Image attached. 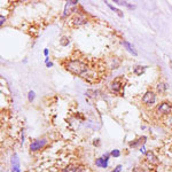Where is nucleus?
Returning <instances> with one entry per match:
<instances>
[{"label": "nucleus", "instance_id": "nucleus-1", "mask_svg": "<svg viewBox=\"0 0 172 172\" xmlns=\"http://www.w3.org/2000/svg\"><path fill=\"white\" fill-rule=\"evenodd\" d=\"M66 68L71 74L77 75V76H84L87 72V66L79 60L69 61L68 63H67V66H66Z\"/></svg>", "mask_w": 172, "mask_h": 172}, {"label": "nucleus", "instance_id": "nucleus-2", "mask_svg": "<svg viewBox=\"0 0 172 172\" xmlns=\"http://www.w3.org/2000/svg\"><path fill=\"white\" fill-rule=\"evenodd\" d=\"M142 102L147 106H152L155 103V93L152 91H147L145 95L142 96Z\"/></svg>", "mask_w": 172, "mask_h": 172}, {"label": "nucleus", "instance_id": "nucleus-3", "mask_svg": "<svg viewBox=\"0 0 172 172\" xmlns=\"http://www.w3.org/2000/svg\"><path fill=\"white\" fill-rule=\"evenodd\" d=\"M45 145H46V139H37V140H34L30 144V150L36 152V150L43 148Z\"/></svg>", "mask_w": 172, "mask_h": 172}, {"label": "nucleus", "instance_id": "nucleus-4", "mask_svg": "<svg viewBox=\"0 0 172 172\" xmlns=\"http://www.w3.org/2000/svg\"><path fill=\"white\" fill-rule=\"evenodd\" d=\"M156 112L161 115H165V114H170L171 112V104L169 102H162L156 109Z\"/></svg>", "mask_w": 172, "mask_h": 172}, {"label": "nucleus", "instance_id": "nucleus-5", "mask_svg": "<svg viewBox=\"0 0 172 172\" xmlns=\"http://www.w3.org/2000/svg\"><path fill=\"white\" fill-rule=\"evenodd\" d=\"M109 156H112V155L106 154V155H103L102 157H99V158L95 161L96 166H99V168H107V166H108V161H109Z\"/></svg>", "mask_w": 172, "mask_h": 172}, {"label": "nucleus", "instance_id": "nucleus-6", "mask_svg": "<svg viewBox=\"0 0 172 172\" xmlns=\"http://www.w3.org/2000/svg\"><path fill=\"white\" fill-rule=\"evenodd\" d=\"M20 160L17 154H14L12 157V172H20Z\"/></svg>", "mask_w": 172, "mask_h": 172}, {"label": "nucleus", "instance_id": "nucleus-7", "mask_svg": "<svg viewBox=\"0 0 172 172\" xmlns=\"http://www.w3.org/2000/svg\"><path fill=\"white\" fill-rule=\"evenodd\" d=\"M62 172H84V168L82 165H69Z\"/></svg>", "mask_w": 172, "mask_h": 172}, {"label": "nucleus", "instance_id": "nucleus-8", "mask_svg": "<svg viewBox=\"0 0 172 172\" xmlns=\"http://www.w3.org/2000/svg\"><path fill=\"white\" fill-rule=\"evenodd\" d=\"M122 90V83L120 80H114L110 83V91L112 93H118Z\"/></svg>", "mask_w": 172, "mask_h": 172}, {"label": "nucleus", "instance_id": "nucleus-9", "mask_svg": "<svg viewBox=\"0 0 172 172\" xmlns=\"http://www.w3.org/2000/svg\"><path fill=\"white\" fill-rule=\"evenodd\" d=\"M123 45H124V47H125V48H126V50H128V51H129L130 53H131V54H133L134 56H137V55H138L137 51L134 50V47H133V46H132V45H131V44H130L129 42L124 40V42H123Z\"/></svg>", "mask_w": 172, "mask_h": 172}, {"label": "nucleus", "instance_id": "nucleus-10", "mask_svg": "<svg viewBox=\"0 0 172 172\" xmlns=\"http://www.w3.org/2000/svg\"><path fill=\"white\" fill-rule=\"evenodd\" d=\"M86 22H87V20H86L85 17L80 16V15L74 17V23H75V26H83V24H85Z\"/></svg>", "mask_w": 172, "mask_h": 172}, {"label": "nucleus", "instance_id": "nucleus-11", "mask_svg": "<svg viewBox=\"0 0 172 172\" xmlns=\"http://www.w3.org/2000/svg\"><path fill=\"white\" fill-rule=\"evenodd\" d=\"M166 91H168V85L165 83H163V82L158 83V85H157V92L160 94H164Z\"/></svg>", "mask_w": 172, "mask_h": 172}, {"label": "nucleus", "instance_id": "nucleus-12", "mask_svg": "<svg viewBox=\"0 0 172 172\" xmlns=\"http://www.w3.org/2000/svg\"><path fill=\"white\" fill-rule=\"evenodd\" d=\"M145 70H146V67H142V66H136L134 68H133V72L138 75V76H140V75H142L144 72H145Z\"/></svg>", "mask_w": 172, "mask_h": 172}, {"label": "nucleus", "instance_id": "nucleus-13", "mask_svg": "<svg viewBox=\"0 0 172 172\" xmlns=\"http://www.w3.org/2000/svg\"><path fill=\"white\" fill-rule=\"evenodd\" d=\"M145 141H146V138H145V137L139 138V140H137V141H134V142H133V141H132V142H130V146H131V147H136V146H138V145H140L141 142L144 144Z\"/></svg>", "mask_w": 172, "mask_h": 172}, {"label": "nucleus", "instance_id": "nucleus-14", "mask_svg": "<svg viewBox=\"0 0 172 172\" xmlns=\"http://www.w3.org/2000/svg\"><path fill=\"white\" fill-rule=\"evenodd\" d=\"M146 156H147V160L150 162V163H156L157 162V160H156V157H155V155L153 154V153H147L146 154Z\"/></svg>", "mask_w": 172, "mask_h": 172}, {"label": "nucleus", "instance_id": "nucleus-15", "mask_svg": "<svg viewBox=\"0 0 172 172\" xmlns=\"http://www.w3.org/2000/svg\"><path fill=\"white\" fill-rule=\"evenodd\" d=\"M106 5H107V6H108V7H109V8L112 9V10H114V12H115V13H117V14H118V16L123 17V13H122V12H120V9H118V8H115V7H114V6H112V5H110V4H109V2H106Z\"/></svg>", "mask_w": 172, "mask_h": 172}, {"label": "nucleus", "instance_id": "nucleus-16", "mask_svg": "<svg viewBox=\"0 0 172 172\" xmlns=\"http://www.w3.org/2000/svg\"><path fill=\"white\" fill-rule=\"evenodd\" d=\"M115 4H118V5H122V6H126V7H129L130 9H134V6L133 5H130L128 2H123V1H120V0H115Z\"/></svg>", "mask_w": 172, "mask_h": 172}, {"label": "nucleus", "instance_id": "nucleus-17", "mask_svg": "<svg viewBox=\"0 0 172 172\" xmlns=\"http://www.w3.org/2000/svg\"><path fill=\"white\" fill-rule=\"evenodd\" d=\"M61 45L62 46H67V45H69V38H67V37H63V38H61Z\"/></svg>", "mask_w": 172, "mask_h": 172}, {"label": "nucleus", "instance_id": "nucleus-18", "mask_svg": "<svg viewBox=\"0 0 172 172\" xmlns=\"http://www.w3.org/2000/svg\"><path fill=\"white\" fill-rule=\"evenodd\" d=\"M34 99V91H30L29 93H28V100L30 101V102H32Z\"/></svg>", "mask_w": 172, "mask_h": 172}, {"label": "nucleus", "instance_id": "nucleus-19", "mask_svg": "<svg viewBox=\"0 0 172 172\" xmlns=\"http://www.w3.org/2000/svg\"><path fill=\"white\" fill-rule=\"evenodd\" d=\"M110 155H112V157H120V152L118 150V149H114L112 153H110Z\"/></svg>", "mask_w": 172, "mask_h": 172}, {"label": "nucleus", "instance_id": "nucleus-20", "mask_svg": "<svg viewBox=\"0 0 172 172\" xmlns=\"http://www.w3.org/2000/svg\"><path fill=\"white\" fill-rule=\"evenodd\" d=\"M120 170H122V165H117V166H116V169H115V170H112V172H120Z\"/></svg>", "mask_w": 172, "mask_h": 172}, {"label": "nucleus", "instance_id": "nucleus-21", "mask_svg": "<svg viewBox=\"0 0 172 172\" xmlns=\"http://www.w3.org/2000/svg\"><path fill=\"white\" fill-rule=\"evenodd\" d=\"M140 152H141L142 154H147V153H146V149H145V146H141V147H140Z\"/></svg>", "mask_w": 172, "mask_h": 172}, {"label": "nucleus", "instance_id": "nucleus-22", "mask_svg": "<svg viewBox=\"0 0 172 172\" xmlns=\"http://www.w3.org/2000/svg\"><path fill=\"white\" fill-rule=\"evenodd\" d=\"M5 20H6V18H5V17L2 16V15L0 16V24H1V26L4 24V22H5Z\"/></svg>", "mask_w": 172, "mask_h": 172}, {"label": "nucleus", "instance_id": "nucleus-23", "mask_svg": "<svg viewBox=\"0 0 172 172\" xmlns=\"http://www.w3.org/2000/svg\"><path fill=\"white\" fill-rule=\"evenodd\" d=\"M44 54H45V56H46V58H48V50H47V48H45V50H44Z\"/></svg>", "mask_w": 172, "mask_h": 172}, {"label": "nucleus", "instance_id": "nucleus-24", "mask_svg": "<svg viewBox=\"0 0 172 172\" xmlns=\"http://www.w3.org/2000/svg\"><path fill=\"white\" fill-rule=\"evenodd\" d=\"M52 66H53V63H52V62H47V63H46V67H47V68H51Z\"/></svg>", "mask_w": 172, "mask_h": 172}]
</instances>
